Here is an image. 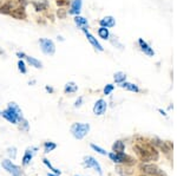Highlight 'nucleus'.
Instances as JSON below:
<instances>
[{
  "label": "nucleus",
  "mask_w": 177,
  "mask_h": 176,
  "mask_svg": "<svg viewBox=\"0 0 177 176\" xmlns=\"http://www.w3.org/2000/svg\"><path fill=\"white\" fill-rule=\"evenodd\" d=\"M25 58H26L27 63L31 65V66H33V68H36V69L43 68V64H41L40 60H38V59H36V58H33V57H28V56H26Z\"/></svg>",
  "instance_id": "18"
},
{
  "label": "nucleus",
  "mask_w": 177,
  "mask_h": 176,
  "mask_svg": "<svg viewBox=\"0 0 177 176\" xmlns=\"http://www.w3.org/2000/svg\"><path fill=\"white\" fill-rule=\"evenodd\" d=\"M11 17H13L15 19H25L26 18V13H25V8L18 6L14 10H12V12L10 13Z\"/></svg>",
  "instance_id": "12"
},
{
  "label": "nucleus",
  "mask_w": 177,
  "mask_h": 176,
  "mask_svg": "<svg viewBox=\"0 0 177 176\" xmlns=\"http://www.w3.org/2000/svg\"><path fill=\"white\" fill-rule=\"evenodd\" d=\"M33 149H26L25 151V154H24V157H23V165H28L30 162H31V160H32V157H33Z\"/></svg>",
  "instance_id": "19"
},
{
  "label": "nucleus",
  "mask_w": 177,
  "mask_h": 176,
  "mask_svg": "<svg viewBox=\"0 0 177 176\" xmlns=\"http://www.w3.org/2000/svg\"><path fill=\"white\" fill-rule=\"evenodd\" d=\"M17 56H18L19 58H25V57H26V54L24 53V52H17Z\"/></svg>",
  "instance_id": "31"
},
{
  "label": "nucleus",
  "mask_w": 177,
  "mask_h": 176,
  "mask_svg": "<svg viewBox=\"0 0 177 176\" xmlns=\"http://www.w3.org/2000/svg\"><path fill=\"white\" fill-rule=\"evenodd\" d=\"M57 148V144L53 143V142H45L44 143V151L47 154V152H50V151H52V150H55Z\"/></svg>",
  "instance_id": "23"
},
{
  "label": "nucleus",
  "mask_w": 177,
  "mask_h": 176,
  "mask_svg": "<svg viewBox=\"0 0 177 176\" xmlns=\"http://www.w3.org/2000/svg\"><path fill=\"white\" fill-rule=\"evenodd\" d=\"M138 45H139V49H141L142 52H144V53L147 54V56H149V57H153L155 51L152 50V47H151L144 39L139 38V39H138Z\"/></svg>",
  "instance_id": "7"
},
{
  "label": "nucleus",
  "mask_w": 177,
  "mask_h": 176,
  "mask_svg": "<svg viewBox=\"0 0 177 176\" xmlns=\"http://www.w3.org/2000/svg\"><path fill=\"white\" fill-rule=\"evenodd\" d=\"M82 5H83L82 0H73V1L71 2V6H70V10H68V13L73 14V15H79L81 10H82Z\"/></svg>",
  "instance_id": "8"
},
{
  "label": "nucleus",
  "mask_w": 177,
  "mask_h": 176,
  "mask_svg": "<svg viewBox=\"0 0 177 176\" xmlns=\"http://www.w3.org/2000/svg\"><path fill=\"white\" fill-rule=\"evenodd\" d=\"M7 154H8V155H10V156H11V157L14 160V158L17 157V149H15L14 147H12V148H8V149H7Z\"/></svg>",
  "instance_id": "28"
},
{
  "label": "nucleus",
  "mask_w": 177,
  "mask_h": 176,
  "mask_svg": "<svg viewBox=\"0 0 177 176\" xmlns=\"http://www.w3.org/2000/svg\"><path fill=\"white\" fill-rule=\"evenodd\" d=\"M124 149H125V146H124V143H123L122 141H116L113 143V146H112L113 152H123Z\"/></svg>",
  "instance_id": "21"
},
{
  "label": "nucleus",
  "mask_w": 177,
  "mask_h": 176,
  "mask_svg": "<svg viewBox=\"0 0 177 176\" xmlns=\"http://www.w3.org/2000/svg\"><path fill=\"white\" fill-rule=\"evenodd\" d=\"M106 109H108V103L104 99H98L93 105V114L97 116H102L105 114Z\"/></svg>",
  "instance_id": "6"
},
{
  "label": "nucleus",
  "mask_w": 177,
  "mask_h": 176,
  "mask_svg": "<svg viewBox=\"0 0 177 176\" xmlns=\"http://www.w3.org/2000/svg\"><path fill=\"white\" fill-rule=\"evenodd\" d=\"M98 36H99V38H102V39H109V37H110L109 28L100 26L98 28Z\"/></svg>",
  "instance_id": "20"
},
{
  "label": "nucleus",
  "mask_w": 177,
  "mask_h": 176,
  "mask_svg": "<svg viewBox=\"0 0 177 176\" xmlns=\"http://www.w3.org/2000/svg\"><path fill=\"white\" fill-rule=\"evenodd\" d=\"M113 79H115V82L117 83V84H121V83H123V82L126 81V75L124 73V72H116L115 75H113Z\"/></svg>",
  "instance_id": "22"
},
{
  "label": "nucleus",
  "mask_w": 177,
  "mask_h": 176,
  "mask_svg": "<svg viewBox=\"0 0 177 176\" xmlns=\"http://www.w3.org/2000/svg\"><path fill=\"white\" fill-rule=\"evenodd\" d=\"M43 162H44V164H45V165H47V167H49V168H50V169H51V170L53 171V174L60 175V173H62V171H60V170H58V169H55V167H53V165H52V164L50 163V161H49L47 158H44V160H43Z\"/></svg>",
  "instance_id": "24"
},
{
  "label": "nucleus",
  "mask_w": 177,
  "mask_h": 176,
  "mask_svg": "<svg viewBox=\"0 0 177 176\" xmlns=\"http://www.w3.org/2000/svg\"><path fill=\"white\" fill-rule=\"evenodd\" d=\"M83 164H84V167H86V168H93L99 175L100 176L103 175L102 167H100V164L98 163V161L96 160L95 157H92V156H85L84 160H83Z\"/></svg>",
  "instance_id": "5"
},
{
  "label": "nucleus",
  "mask_w": 177,
  "mask_h": 176,
  "mask_svg": "<svg viewBox=\"0 0 177 176\" xmlns=\"http://www.w3.org/2000/svg\"><path fill=\"white\" fill-rule=\"evenodd\" d=\"M82 104H83V97H79V98L76 101V103H74V108H79Z\"/></svg>",
  "instance_id": "30"
},
{
  "label": "nucleus",
  "mask_w": 177,
  "mask_h": 176,
  "mask_svg": "<svg viewBox=\"0 0 177 176\" xmlns=\"http://www.w3.org/2000/svg\"><path fill=\"white\" fill-rule=\"evenodd\" d=\"M119 86L123 88V89H125V90H128V91H132V92H139V88L137 86L136 84H134V83H129V82H123L119 84Z\"/></svg>",
  "instance_id": "14"
},
{
  "label": "nucleus",
  "mask_w": 177,
  "mask_h": 176,
  "mask_svg": "<svg viewBox=\"0 0 177 176\" xmlns=\"http://www.w3.org/2000/svg\"><path fill=\"white\" fill-rule=\"evenodd\" d=\"M113 89H115V86H113L112 84H108V85L104 88V90H103V91H104V95H106V96L110 95V94L113 91Z\"/></svg>",
  "instance_id": "27"
},
{
  "label": "nucleus",
  "mask_w": 177,
  "mask_h": 176,
  "mask_svg": "<svg viewBox=\"0 0 177 176\" xmlns=\"http://www.w3.org/2000/svg\"><path fill=\"white\" fill-rule=\"evenodd\" d=\"M158 111L161 112V115H163V116H166V112H165L164 110H162V109H158Z\"/></svg>",
  "instance_id": "33"
},
{
  "label": "nucleus",
  "mask_w": 177,
  "mask_h": 176,
  "mask_svg": "<svg viewBox=\"0 0 177 176\" xmlns=\"http://www.w3.org/2000/svg\"><path fill=\"white\" fill-rule=\"evenodd\" d=\"M2 117L5 118V120H7L10 123H12V124H18V122H19V120H18V117L14 115L13 112L10 110V109L7 108L6 110H4L2 111Z\"/></svg>",
  "instance_id": "10"
},
{
  "label": "nucleus",
  "mask_w": 177,
  "mask_h": 176,
  "mask_svg": "<svg viewBox=\"0 0 177 176\" xmlns=\"http://www.w3.org/2000/svg\"><path fill=\"white\" fill-rule=\"evenodd\" d=\"M71 133L74 138L82 139L90 133V124L89 123H73L71 126Z\"/></svg>",
  "instance_id": "1"
},
{
  "label": "nucleus",
  "mask_w": 177,
  "mask_h": 176,
  "mask_svg": "<svg viewBox=\"0 0 177 176\" xmlns=\"http://www.w3.org/2000/svg\"><path fill=\"white\" fill-rule=\"evenodd\" d=\"M99 24H100V26L103 27H106V28H110V27H113L116 25V19L113 18V17H105V18H103L100 21H99Z\"/></svg>",
  "instance_id": "13"
},
{
  "label": "nucleus",
  "mask_w": 177,
  "mask_h": 176,
  "mask_svg": "<svg viewBox=\"0 0 177 176\" xmlns=\"http://www.w3.org/2000/svg\"><path fill=\"white\" fill-rule=\"evenodd\" d=\"M33 6H34L36 11L39 12V11H44L49 7V2H47V0H39V1H34Z\"/></svg>",
  "instance_id": "16"
},
{
  "label": "nucleus",
  "mask_w": 177,
  "mask_h": 176,
  "mask_svg": "<svg viewBox=\"0 0 177 176\" xmlns=\"http://www.w3.org/2000/svg\"><path fill=\"white\" fill-rule=\"evenodd\" d=\"M58 17H59V19H64L65 17H66V12H65V10H63V8H60V10H58Z\"/></svg>",
  "instance_id": "29"
},
{
  "label": "nucleus",
  "mask_w": 177,
  "mask_h": 176,
  "mask_svg": "<svg viewBox=\"0 0 177 176\" xmlns=\"http://www.w3.org/2000/svg\"><path fill=\"white\" fill-rule=\"evenodd\" d=\"M45 89H46V91H47V92H50V94H52V92L55 91V90H53V88H50V86H46Z\"/></svg>",
  "instance_id": "32"
},
{
  "label": "nucleus",
  "mask_w": 177,
  "mask_h": 176,
  "mask_svg": "<svg viewBox=\"0 0 177 176\" xmlns=\"http://www.w3.org/2000/svg\"><path fill=\"white\" fill-rule=\"evenodd\" d=\"M74 23H76V25L79 27L83 32L87 31L89 23H87V20H86L85 18H83V17H81V15H76V17H74Z\"/></svg>",
  "instance_id": "11"
},
{
  "label": "nucleus",
  "mask_w": 177,
  "mask_h": 176,
  "mask_svg": "<svg viewBox=\"0 0 177 176\" xmlns=\"http://www.w3.org/2000/svg\"><path fill=\"white\" fill-rule=\"evenodd\" d=\"M64 91H65V94H74L78 91V85L73 82H68L64 88Z\"/></svg>",
  "instance_id": "17"
},
{
  "label": "nucleus",
  "mask_w": 177,
  "mask_h": 176,
  "mask_svg": "<svg viewBox=\"0 0 177 176\" xmlns=\"http://www.w3.org/2000/svg\"><path fill=\"white\" fill-rule=\"evenodd\" d=\"M0 115H1V114H0Z\"/></svg>",
  "instance_id": "36"
},
{
  "label": "nucleus",
  "mask_w": 177,
  "mask_h": 176,
  "mask_svg": "<svg viewBox=\"0 0 177 176\" xmlns=\"http://www.w3.org/2000/svg\"><path fill=\"white\" fill-rule=\"evenodd\" d=\"M39 45H40L41 51L45 54H49V56H52L55 52V43L51 40V39H46V38H43L39 40Z\"/></svg>",
  "instance_id": "3"
},
{
  "label": "nucleus",
  "mask_w": 177,
  "mask_h": 176,
  "mask_svg": "<svg viewBox=\"0 0 177 176\" xmlns=\"http://www.w3.org/2000/svg\"><path fill=\"white\" fill-rule=\"evenodd\" d=\"M18 70L21 72V73H26L27 72V69H26V65L23 60H19L18 62Z\"/></svg>",
  "instance_id": "26"
},
{
  "label": "nucleus",
  "mask_w": 177,
  "mask_h": 176,
  "mask_svg": "<svg viewBox=\"0 0 177 176\" xmlns=\"http://www.w3.org/2000/svg\"><path fill=\"white\" fill-rule=\"evenodd\" d=\"M8 109L13 112L14 115L18 117V120H19V122L23 120V112H21V110H20V108L15 104V103H10L8 104Z\"/></svg>",
  "instance_id": "15"
},
{
  "label": "nucleus",
  "mask_w": 177,
  "mask_h": 176,
  "mask_svg": "<svg viewBox=\"0 0 177 176\" xmlns=\"http://www.w3.org/2000/svg\"><path fill=\"white\" fill-rule=\"evenodd\" d=\"M91 148L95 150V151H97L98 154H100V155H108V152L105 151V150L103 149V148H100V147H98V146H96V144H91Z\"/></svg>",
  "instance_id": "25"
},
{
  "label": "nucleus",
  "mask_w": 177,
  "mask_h": 176,
  "mask_svg": "<svg viewBox=\"0 0 177 176\" xmlns=\"http://www.w3.org/2000/svg\"><path fill=\"white\" fill-rule=\"evenodd\" d=\"M108 155L111 161H113L115 163H134L132 157H130L124 152H110Z\"/></svg>",
  "instance_id": "4"
},
{
  "label": "nucleus",
  "mask_w": 177,
  "mask_h": 176,
  "mask_svg": "<svg viewBox=\"0 0 177 176\" xmlns=\"http://www.w3.org/2000/svg\"><path fill=\"white\" fill-rule=\"evenodd\" d=\"M74 176H81V175H74Z\"/></svg>",
  "instance_id": "35"
},
{
  "label": "nucleus",
  "mask_w": 177,
  "mask_h": 176,
  "mask_svg": "<svg viewBox=\"0 0 177 176\" xmlns=\"http://www.w3.org/2000/svg\"><path fill=\"white\" fill-rule=\"evenodd\" d=\"M49 176H60V175H57V174H50V173H49Z\"/></svg>",
  "instance_id": "34"
},
{
  "label": "nucleus",
  "mask_w": 177,
  "mask_h": 176,
  "mask_svg": "<svg viewBox=\"0 0 177 176\" xmlns=\"http://www.w3.org/2000/svg\"><path fill=\"white\" fill-rule=\"evenodd\" d=\"M84 33H85V36H86L87 40L90 41V44L93 46V49H95V50H97V51H104V47L99 44V41L97 40V38H95V37H93V36H92L89 31H85Z\"/></svg>",
  "instance_id": "9"
},
{
  "label": "nucleus",
  "mask_w": 177,
  "mask_h": 176,
  "mask_svg": "<svg viewBox=\"0 0 177 176\" xmlns=\"http://www.w3.org/2000/svg\"><path fill=\"white\" fill-rule=\"evenodd\" d=\"M1 167L7 171V173H10L12 176H23V173H21V170H20V168L18 167V165H15L12 161H10V160H4L2 162H1Z\"/></svg>",
  "instance_id": "2"
}]
</instances>
